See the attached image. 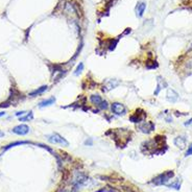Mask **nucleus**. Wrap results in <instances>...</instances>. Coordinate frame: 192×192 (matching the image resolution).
I'll return each mask as SVG.
<instances>
[{"label":"nucleus","instance_id":"obj_24","mask_svg":"<svg viewBox=\"0 0 192 192\" xmlns=\"http://www.w3.org/2000/svg\"><path fill=\"white\" fill-rule=\"evenodd\" d=\"M4 136V133L3 131H0V137H3Z\"/></svg>","mask_w":192,"mask_h":192},{"label":"nucleus","instance_id":"obj_2","mask_svg":"<svg viewBox=\"0 0 192 192\" xmlns=\"http://www.w3.org/2000/svg\"><path fill=\"white\" fill-rule=\"evenodd\" d=\"M46 138H47V140L52 144H60V145H62V146L69 145V142L66 140L65 138H63V137L57 133H53V134H50V135H47Z\"/></svg>","mask_w":192,"mask_h":192},{"label":"nucleus","instance_id":"obj_18","mask_svg":"<svg viewBox=\"0 0 192 192\" xmlns=\"http://www.w3.org/2000/svg\"><path fill=\"white\" fill-rule=\"evenodd\" d=\"M189 156H192V143L188 146V149L185 154V157H189Z\"/></svg>","mask_w":192,"mask_h":192},{"label":"nucleus","instance_id":"obj_12","mask_svg":"<svg viewBox=\"0 0 192 192\" xmlns=\"http://www.w3.org/2000/svg\"><path fill=\"white\" fill-rule=\"evenodd\" d=\"M33 114L30 111L29 113H26L25 116H21L19 118V120L20 121H30V120H33Z\"/></svg>","mask_w":192,"mask_h":192},{"label":"nucleus","instance_id":"obj_13","mask_svg":"<svg viewBox=\"0 0 192 192\" xmlns=\"http://www.w3.org/2000/svg\"><path fill=\"white\" fill-rule=\"evenodd\" d=\"M119 85V81H117V80H109L108 81V90H111V89H114L115 87Z\"/></svg>","mask_w":192,"mask_h":192},{"label":"nucleus","instance_id":"obj_17","mask_svg":"<svg viewBox=\"0 0 192 192\" xmlns=\"http://www.w3.org/2000/svg\"><path fill=\"white\" fill-rule=\"evenodd\" d=\"M98 107L100 108L101 110H107V109H108V101H107V100H104V99H102L101 104H99Z\"/></svg>","mask_w":192,"mask_h":192},{"label":"nucleus","instance_id":"obj_11","mask_svg":"<svg viewBox=\"0 0 192 192\" xmlns=\"http://www.w3.org/2000/svg\"><path fill=\"white\" fill-rule=\"evenodd\" d=\"M47 88H48V87H47V86H42L41 88H39V89H37V90H35V91L30 92V93H29V96H33H33L39 95V94H42L44 91H46V90H47Z\"/></svg>","mask_w":192,"mask_h":192},{"label":"nucleus","instance_id":"obj_7","mask_svg":"<svg viewBox=\"0 0 192 192\" xmlns=\"http://www.w3.org/2000/svg\"><path fill=\"white\" fill-rule=\"evenodd\" d=\"M173 142H174L175 146H178V148H181V149L185 148L186 144H187V140H186V138H185V137H183V136L177 137V138L174 139V141H173Z\"/></svg>","mask_w":192,"mask_h":192},{"label":"nucleus","instance_id":"obj_3","mask_svg":"<svg viewBox=\"0 0 192 192\" xmlns=\"http://www.w3.org/2000/svg\"><path fill=\"white\" fill-rule=\"evenodd\" d=\"M111 110L115 115H118V116H121V115H124L127 113V108L124 107V104H120V102L112 104Z\"/></svg>","mask_w":192,"mask_h":192},{"label":"nucleus","instance_id":"obj_21","mask_svg":"<svg viewBox=\"0 0 192 192\" xmlns=\"http://www.w3.org/2000/svg\"><path fill=\"white\" fill-rule=\"evenodd\" d=\"M26 114V112L25 111H21V112H18V113H16V116H23V115H25Z\"/></svg>","mask_w":192,"mask_h":192},{"label":"nucleus","instance_id":"obj_4","mask_svg":"<svg viewBox=\"0 0 192 192\" xmlns=\"http://www.w3.org/2000/svg\"><path fill=\"white\" fill-rule=\"evenodd\" d=\"M12 131L14 134H16V135L24 136L29 133V127H28V125H26V124H19L13 128Z\"/></svg>","mask_w":192,"mask_h":192},{"label":"nucleus","instance_id":"obj_9","mask_svg":"<svg viewBox=\"0 0 192 192\" xmlns=\"http://www.w3.org/2000/svg\"><path fill=\"white\" fill-rule=\"evenodd\" d=\"M54 102H56V98H54V97H50V98L45 99V100H42L40 104H39V107H40V108H45V107L51 106V104H53Z\"/></svg>","mask_w":192,"mask_h":192},{"label":"nucleus","instance_id":"obj_26","mask_svg":"<svg viewBox=\"0 0 192 192\" xmlns=\"http://www.w3.org/2000/svg\"><path fill=\"white\" fill-rule=\"evenodd\" d=\"M64 192H65V191H64Z\"/></svg>","mask_w":192,"mask_h":192},{"label":"nucleus","instance_id":"obj_20","mask_svg":"<svg viewBox=\"0 0 192 192\" xmlns=\"http://www.w3.org/2000/svg\"><path fill=\"white\" fill-rule=\"evenodd\" d=\"M92 139H89V140H86L85 141V145H89V146H92Z\"/></svg>","mask_w":192,"mask_h":192},{"label":"nucleus","instance_id":"obj_15","mask_svg":"<svg viewBox=\"0 0 192 192\" xmlns=\"http://www.w3.org/2000/svg\"><path fill=\"white\" fill-rule=\"evenodd\" d=\"M27 143H29V142H27V141H19V142H15V143H10L6 147H4V151H6V149H9L10 148V147H13V146H16V145H21V144H27Z\"/></svg>","mask_w":192,"mask_h":192},{"label":"nucleus","instance_id":"obj_5","mask_svg":"<svg viewBox=\"0 0 192 192\" xmlns=\"http://www.w3.org/2000/svg\"><path fill=\"white\" fill-rule=\"evenodd\" d=\"M139 128L142 133H145V134H149L151 131H152L155 130V124L151 121H145L143 122L142 124L139 125Z\"/></svg>","mask_w":192,"mask_h":192},{"label":"nucleus","instance_id":"obj_19","mask_svg":"<svg viewBox=\"0 0 192 192\" xmlns=\"http://www.w3.org/2000/svg\"><path fill=\"white\" fill-rule=\"evenodd\" d=\"M186 67H187L188 69H191L192 70V59L189 60V61L187 62V64H186Z\"/></svg>","mask_w":192,"mask_h":192},{"label":"nucleus","instance_id":"obj_14","mask_svg":"<svg viewBox=\"0 0 192 192\" xmlns=\"http://www.w3.org/2000/svg\"><path fill=\"white\" fill-rule=\"evenodd\" d=\"M167 187L168 188H173V189H175V190H180L181 189V181L180 180L175 181L174 183L170 184V185H167Z\"/></svg>","mask_w":192,"mask_h":192},{"label":"nucleus","instance_id":"obj_10","mask_svg":"<svg viewBox=\"0 0 192 192\" xmlns=\"http://www.w3.org/2000/svg\"><path fill=\"white\" fill-rule=\"evenodd\" d=\"M90 101L92 102L93 104H95V106L98 107L99 104H101V101H102V98L99 95H92L90 97Z\"/></svg>","mask_w":192,"mask_h":192},{"label":"nucleus","instance_id":"obj_22","mask_svg":"<svg viewBox=\"0 0 192 192\" xmlns=\"http://www.w3.org/2000/svg\"><path fill=\"white\" fill-rule=\"evenodd\" d=\"M190 124H192V118H191L190 120H189V121L185 122V127H188V125H190Z\"/></svg>","mask_w":192,"mask_h":192},{"label":"nucleus","instance_id":"obj_6","mask_svg":"<svg viewBox=\"0 0 192 192\" xmlns=\"http://www.w3.org/2000/svg\"><path fill=\"white\" fill-rule=\"evenodd\" d=\"M145 9H146V3L145 2H139L138 4H137L136 6V16L139 18H141L142 16H143L144 12H145Z\"/></svg>","mask_w":192,"mask_h":192},{"label":"nucleus","instance_id":"obj_25","mask_svg":"<svg viewBox=\"0 0 192 192\" xmlns=\"http://www.w3.org/2000/svg\"><path fill=\"white\" fill-rule=\"evenodd\" d=\"M189 51H192V45H191V47H190V49H189Z\"/></svg>","mask_w":192,"mask_h":192},{"label":"nucleus","instance_id":"obj_23","mask_svg":"<svg viewBox=\"0 0 192 192\" xmlns=\"http://www.w3.org/2000/svg\"><path fill=\"white\" fill-rule=\"evenodd\" d=\"M3 115H5V113H4V112H0V117L3 116Z\"/></svg>","mask_w":192,"mask_h":192},{"label":"nucleus","instance_id":"obj_8","mask_svg":"<svg viewBox=\"0 0 192 192\" xmlns=\"http://www.w3.org/2000/svg\"><path fill=\"white\" fill-rule=\"evenodd\" d=\"M178 99V94L174 90H168L167 92V100L170 102H175Z\"/></svg>","mask_w":192,"mask_h":192},{"label":"nucleus","instance_id":"obj_16","mask_svg":"<svg viewBox=\"0 0 192 192\" xmlns=\"http://www.w3.org/2000/svg\"><path fill=\"white\" fill-rule=\"evenodd\" d=\"M83 69H84V64H83V63H80V65H78V66H77V68H76L74 74H75V75H78V74H80V73L81 72V71H83Z\"/></svg>","mask_w":192,"mask_h":192},{"label":"nucleus","instance_id":"obj_1","mask_svg":"<svg viewBox=\"0 0 192 192\" xmlns=\"http://www.w3.org/2000/svg\"><path fill=\"white\" fill-rule=\"evenodd\" d=\"M173 177H174V172H173L172 170H167V171L163 172L161 174L158 175V177L155 178L154 180H152V183L157 186L166 185L168 181L171 180Z\"/></svg>","mask_w":192,"mask_h":192}]
</instances>
